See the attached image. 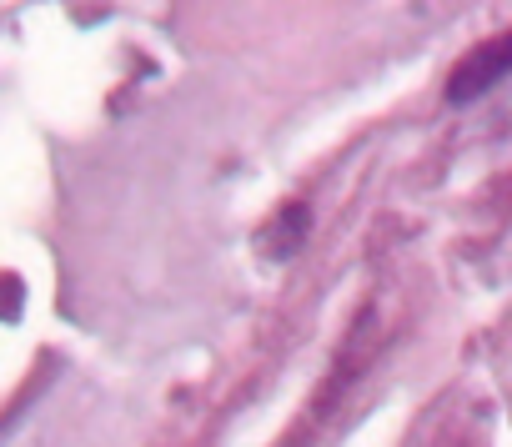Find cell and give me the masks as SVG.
Returning a JSON list of instances; mask_svg holds the SVG:
<instances>
[{"mask_svg": "<svg viewBox=\"0 0 512 447\" xmlns=\"http://www.w3.org/2000/svg\"><path fill=\"white\" fill-rule=\"evenodd\" d=\"M502 76H512V36H502V41H492V46L472 51V56L452 71V81H447V101H452V106H462V101H472V96L492 91Z\"/></svg>", "mask_w": 512, "mask_h": 447, "instance_id": "1", "label": "cell"}, {"mask_svg": "<svg viewBox=\"0 0 512 447\" xmlns=\"http://www.w3.org/2000/svg\"><path fill=\"white\" fill-rule=\"evenodd\" d=\"M307 237V206H287L282 216H277V227L262 237V247L267 252H277V262H287L292 252H297V242Z\"/></svg>", "mask_w": 512, "mask_h": 447, "instance_id": "2", "label": "cell"}]
</instances>
